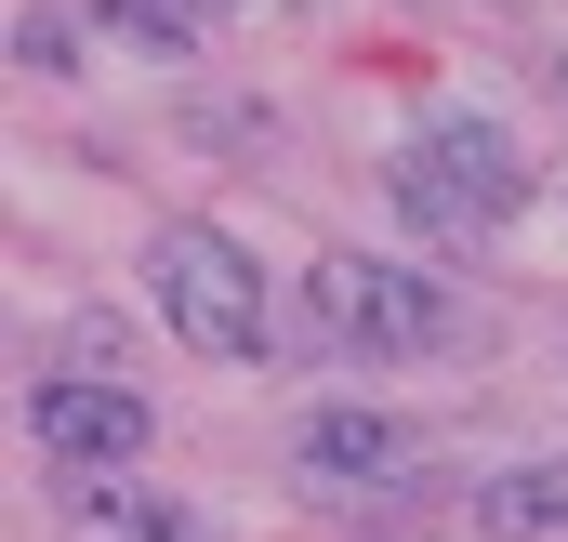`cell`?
Returning a JSON list of instances; mask_svg holds the SVG:
<instances>
[{"mask_svg": "<svg viewBox=\"0 0 568 542\" xmlns=\"http://www.w3.org/2000/svg\"><path fill=\"white\" fill-rule=\"evenodd\" d=\"M397 199H410L424 239H489V225L529 199V159H516V133H489V120H436V133H410V159H397Z\"/></svg>", "mask_w": 568, "mask_h": 542, "instance_id": "obj_3", "label": "cell"}, {"mask_svg": "<svg viewBox=\"0 0 568 542\" xmlns=\"http://www.w3.org/2000/svg\"><path fill=\"white\" fill-rule=\"evenodd\" d=\"M291 463H304L317 490H397V476L424 463V436H410L397 410H304Z\"/></svg>", "mask_w": 568, "mask_h": 542, "instance_id": "obj_5", "label": "cell"}, {"mask_svg": "<svg viewBox=\"0 0 568 542\" xmlns=\"http://www.w3.org/2000/svg\"><path fill=\"white\" fill-rule=\"evenodd\" d=\"M304 318L344 358H424V344H449V291L410 278V265H371V252H317L304 265Z\"/></svg>", "mask_w": 568, "mask_h": 542, "instance_id": "obj_2", "label": "cell"}, {"mask_svg": "<svg viewBox=\"0 0 568 542\" xmlns=\"http://www.w3.org/2000/svg\"><path fill=\"white\" fill-rule=\"evenodd\" d=\"M27 436H40L67 476H120L159 423H145L133 371H53V384H27Z\"/></svg>", "mask_w": 568, "mask_h": 542, "instance_id": "obj_4", "label": "cell"}, {"mask_svg": "<svg viewBox=\"0 0 568 542\" xmlns=\"http://www.w3.org/2000/svg\"><path fill=\"white\" fill-rule=\"evenodd\" d=\"M13 53H27L40 80H67V13H27V27H13Z\"/></svg>", "mask_w": 568, "mask_h": 542, "instance_id": "obj_8", "label": "cell"}, {"mask_svg": "<svg viewBox=\"0 0 568 542\" xmlns=\"http://www.w3.org/2000/svg\"><path fill=\"white\" fill-rule=\"evenodd\" d=\"M67 530H80V542H199L159 490H120V476H106V490H80V503H67Z\"/></svg>", "mask_w": 568, "mask_h": 542, "instance_id": "obj_7", "label": "cell"}, {"mask_svg": "<svg viewBox=\"0 0 568 542\" xmlns=\"http://www.w3.org/2000/svg\"><path fill=\"white\" fill-rule=\"evenodd\" d=\"M145 291L199 358H265V265L225 225H159L145 239Z\"/></svg>", "mask_w": 568, "mask_h": 542, "instance_id": "obj_1", "label": "cell"}, {"mask_svg": "<svg viewBox=\"0 0 568 542\" xmlns=\"http://www.w3.org/2000/svg\"><path fill=\"white\" fill-rule=\"evenodd\" d=\"M476 516H489L503 542H568V463H516V476H489Z\"/></svg>", "mask_w": 568, "mask_h": 542, "instance_id": "obj_6", "label": "cell"}]
</instances>
